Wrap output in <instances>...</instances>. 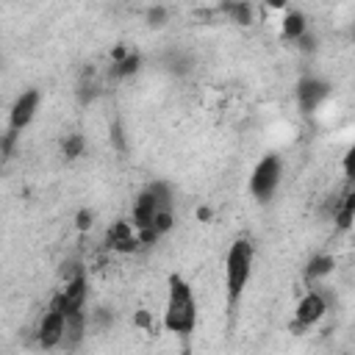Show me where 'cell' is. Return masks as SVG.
<instances>
[{"mask_svg":"<svg viewBox=\"0 0 355 355\" xmlns=\"http://www.w3.org/2000/svg\"><path fill=\"white\" fill-rule=\"evenodd\" d=\"M172 189L164 180L150 183L133 200V227L141 244H155L172 227Z\"/></svg>","mask_w":355,"mask_h":355,"instance_id":"6da1fadb","label":"cell"},{"mask_svg":"<svg viewBox=\"0 0 355 355\" xmlns=\"http://www.w3.org/2000/svg\"><path fill=\"white\" fill-rule=\"evenodd\" d=\"M164 330L175 336H189L197 327V297L191 283L172 272L166 277V305H164Z\"/></svg>","mask_w":355,"mask_h":355,"instance_id":"7a4b0ae2","label":"cell"},{"mask_svg":"<svg viewBox=\"0 0 355 355\" xmlns=\"http://www.w3.org/2000/svg\"><path fill=\"white\" fill-rule=\"evenodd\" d=\"M252 266H255L252 241L250 239H236L225 252V288H227V302L230 305H236L241 300L244 288L250 286Z\"/></svg>","mask_w":355,"mask_h":355,"instance_id":"3957f363","label":"cell"},{"mask_svg":"<svg viewBox=\"0 0 355 355\" xmlns=\"http://www.w3.org/2000/svg\"><path fill=\"white\" fill-rule=\"evenodd\" d=\"M280 178H283V161L275 153L263 155L250 172V194L258 202H269L280 186Z\"/></svg>","mask_w":355,"mask_h":355,"instance_id":"277c9868","label":"cell"},{"mask_svg":"<svg viewBox=\"0 0 355 355\" xmlns=\"http://www.w3.org/2000/svg\"><path fill=\"white\" fill-rule=\"evenodd\" d=\"M86 300H89V283H86V275L80 269H75L67 283L58 288V294L53 297L50 305H55L64 316H72V313H83L86 308Z\"/></svg>","mask_w":355,"mask_h":355,"instance_id":"5b68a950","label":"cell"},{"mask_svg":"<svg viewBox=\"0 0 355 355\" xmlns=\"http://www.w3.org/2000/svg\"><path fill=\"white\" fill-rule=\"evenodd\" d=\"M39 103H42V94H39V89H25V92H19L17 94V100L11 103V111H8V133H22L31 122H33V116H36V111H39Z\"/></svg>","mask_w":355,"mask_h":355,"instance_id":"8992f818","label":"cell"},{"mask_svg":"<svg viewBox=\"0 0 355 355\" xmlns=\"http://www.w3.org/2000/svg\"><path fill=\"white\" fill-rule=\"evenodd\" d=\"M64 333H67V316H64L55 305H50V308L44 311V316L39 319L36 344H39L42 349H55V347L64 344Z\"/></svg>","mask_w":355,"mask_h":355,"instance_id":"52a82bcc","label":"cell"},{"mask_svg":"<svg viewBox=\"0 0 355 355\" xmlns=\"http://www.w3.org/2000/svg\"><path fill=\"white\" fill-rule=\"evenodd\" d=\"M327 313V300L319 294V291H308L297 308H294V322H291V330L294 333H302V330H311L322 316Z\"/></svg>","mask_w":355,"mask_h":355,"instance_id":"ba28073f","label":"cell"},{"mask_svg":"<svg viewBox=\"0 0 355 355\" xmlns=\"http://www.w3.org/2000/svg\"><path fill=\"white\" fill-rule=\"evenodd\" d=\"M139 233L133 227V222H125V219H116L108 225L105 230V247L114 250V252H133L139 250Z\"/></svg>","mask_w":355,"mask_h":355,"instance_id":"9c48e42d","label":"cell"},{"mask_svg":"<svg viewBox=\"0 0 355 355\" xmlns=\"http://www.w3.org/2000/svg\"><path fill=\"white\" fill-rule=\"evenodd\" d=\"M327 94H330V83L327 80H322V78H302L300 83H297V103H300V108L308 114V111H316L324 100H327Z\"/></svg>","mask_w":355,"mask_h":355,"instance_id":"30bf717a","label":"cell"},{"mask_svg":"<svg viewBox=\"0 0 355 355\" xmlns=\"http://www.w3.org/2000/svg\"><path fill=\"white\" fill-rule=\"evenodd\" d=\"M305 33H308V19H305V14L302 11H286V17H283V22H280V36L283 39H288V42H300V39H305Z\"/></svg>","mask_w":355,"mask_h":355,"instance_id":"8fae6325","label":"cell"},{"mask_svg":"<svg viewBox=\"0 0 355 355\" xmlns=\"http://www.w3.org/2000/svg\"><path fill=\"white\" fill-rule=\"evenodd\" d=\"M86 324H89L86 311H83V313H72V316H67V333H64V347H67V349H75V347L83 341V336H86Z\"/></svg>","mask_w":355,"mask_h":355,"instance_id":"7c38bea8","label":"cell"},{"mask_svg":"<svg viewBox=\"0 0 355 355\" xmlns=\"http://www.w3.org/2000/svg\"><path fill=\"white\" fill-rule=\"evenodd\" d=\"M333 216H336V225L341 230H349L352 222H355V189H349L336 205H333Z\"/></svg>","mask_w":355,"mask_h":355,"instance_id":"4fadbf2b","label":"cell"},{"mask_svg":"<svg viewBox=\"0 0 355 355\" xmlns=\"http://www.w3.org/2000/svg\"><path fill=\"white\" fill-rule=\"evenodd\" d=\"M139 64H141V55L139 53H128V50L116 47L114 50V67H111V72L116 78H125V75H133L139 69Z\"/></svg>","mask_w":355,"mask_h":355,"instance_id":"5bb4252c","label":"cell"},{"mask_svg":"<svg viewBox=\"0 0 355 355\" xmlns=\"http://www.w3.org/2000/svg\"><path fill=\"white\" fill-rule=\"evenodd\" d=\"M333 269H336V261H333V255H324V252H319V255H313V258L308 261V266H305V277L313 283V280H322V277H327Z\"/></svg>","mask_w":355,"mask_h":355,"instance_id":"9a60e30c","label":"cell"},{"mask_svg":"<svg viewBox=\"0 0 355 355\" xmlns=\"http://www.w3.org/2000/svg\"><path fill=\"white\" fill-rule=\"evenodd\" d=\"M61 153H64L67 158H78V155L83 153V136H80V133H69V136L61 141Z\"/></svg>","mask_w":355,"mask_h":355,"instance_id":"2e32d148","label":"cell"},{"mask_svg":"<svg viewBox=\"0 0 355 355\" xmlns=\"http://www.w3.org/2000/svg\"><path fill=\"white\" fill-rule=\"evenodd\" d=\"M341 169H344V178H347L349 183H355V141L347 147V153H344V158H341Z\"/></svg>","mask_w":355,"mask_h":355,"instance_id":"e0dca14e","label":"cell"},{"mask_svg":"<svg viewBox=\"0 0 355 355\" xmlns=\"http://www.w3.org/2000/svg\"><path fill=\"white\" fill-rule=\"evenodd\" d=\"M225 11L227 14H233V19L236 22H250V6H244V3H230V6H225Z\"/></svg>","mask_w":355,"mask_h":355,"instance_id":"ac0fdd59","label":"cell"},{"mask_svg":"<svg viewBox=\"0 0 355 355\" xmlns=\"http://www.w3.org/2000/svg\"><path fill=\"white\" fill-rule=\"evenodd\" d=\"M92 219H94V214L92 211H78V230H89L92 227Z\"/></svg>","mask_w":355,"mask_h":355,"instance_id":"d6986e66","label":"cell"}]
</instances>
